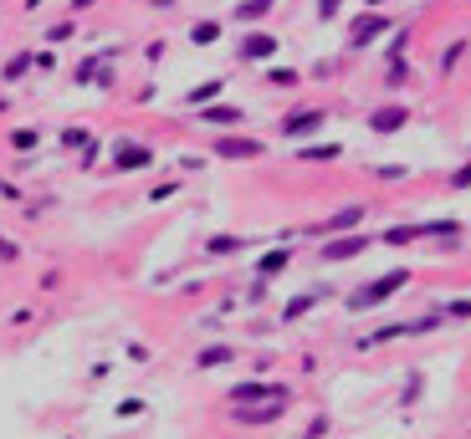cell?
<instances>
[{
    "mask_svg": "<svg viewBox=\"0 0 471 439\" xmlns=\"http://www.w3.org/2000/svg\"><path fill=\"white\" fill-rule=\"evenodd\" d=\"M405 281H410V271H384V276H374V281H364V287H354L344 301H349V312H369V306H379V301H390L395 291H405Z\"/></svg>",
    "mask_w": 471,
    "mask_h": 439,
    "instance_id": "obj_1",
    "label": "cell"
},
{
    "mask_svg": "<svg viewBox=\"0 0 471 439\" xmlns=\"http://www.w3.org/2000/svg\"><path fill=\"white\" fill-rule=\"evenodd\" d=\"M364 210H369V205H364V200H354V205H344V210H333L328 220H318V225L308 230L313 240H333V235H354L359 225H364Z\"/></svg>",
    "mask_w": 471,
    "mask_h": 439,
    "instance_id": "obj_2",
    "label": "cell"
},
{
    "mask_svg": "<svg viewBox=\"0 0 471 439\" xmlns=\"http://www.w3.org/2000/svg\"><path fill=\"white\" fill-rule=\"evenodd\" d=\"M369 246H374V235H364V230H354V235H333V240H318V260L338 266V260H354V255H364Z\"/></svg>",
    "mask_w": 471,
    "mask_h": 439,
    "instance_id": "obj_3",
    "label": "cell"
},
{
    "mask_svg": "<svg viewBox=\"0 0 471 439\" xmlns=\"http://www.w3.org/2000/svg\"><path fill=\"white\" fill-rule=\"evenodd\" d=\"M323 123H328V113H323V107H292V113L282 118V128H277V133H282V138H313Z\"/></svg>",
    "mask_w": 471,
    "mask_h": 439,
    "instance_id": "obj_4",
    "label": "cell"
},
{
    "mask_svg": "<svg viewBox=\"0 0 471 439\" xmlns=\"http://www.w3.org/2000/svg\"><path fill=\"white\" fill-rule=\"evenodd\" d=\"M390 31V16H379V11H369V16H354V26H349V52H364V47H374V41Z\"/></svg>",
    "mask_w": 471,
    "mask_h": 439,
    "instance_id": "obj_5",
    "label": "cell"
},
{
    "mask_svg": "<svg viewBox=\"0 0 471 439\" xmlns=\"http://www.w3.org/2000/svg\"><path fill=\"white\" fill-rule=\"evenodd\" d=\"M256 399H292V388H287V383H262V378H246V383L231 388V404H236V409H246V404H256Z\"/></svg>",
    "mask_w": 471,
    "mask_h": 439,
    "instance_id": "obj_6",
    "label": "cell"
},
{
    "mask_svg": "<svg viewBox=\"0 0 471 439\" xmlns=\"http://www.w3.org/2000/svg\"><path fill=\"white\" fill-rule=\"evenodd\" d=\"M216 153H221V159L246 164V159H262L267 143H262V138H246V133H221V138H216Z\"/></svg>",
    "mask_w": 471,
    "mask_h": 439,
    "instance_id": "obj_7",
    "label": "cell"
},
{
    "mask_svg": "<svg viewBox=\"0 0 471 439\" xmlns=\"http://www.w3.org/2000/svg\"><path fill=\"white\" fill-rule=\"evenodd\" d=\"M149 164H154V148H149V143H113V169L118 174H134V169H149Z\"/></svg>",
    "mask_w": 471,
    "mask_h": 439,
    "instance_id": "obj_8",
    "label": "cell"
},
{
    "mask_svg": "<svg viewBox=\"0 0 471 439\" xmlns=\"http://www.w3.org/2000/svg\"><path fill=\"white\" fill-rule=\"evenodd\" d=\"M267 56H277V36L272 31H251V36L236 41V61H267Z\"/></svg>",
    "mask_w": 471,
    "mask_h": 439,
    "instance_id": "obj_9",
    "label": "cell"
},
{
    "mask_svg": "<svg viewBox=\"0 0 471 439\" xmlns=\"http://www.w3.org/2000/svg\"><path fill=\"white\" fill-rule=\"evenodd\" d=\"M72 82H77V87H93V82H103V87H108V82H113V52L88 56V61H82V67L72 72Z\"/></svg>",
    "mask_w": 471,
    "mask_h": 439,
    "instance_id": "obj_10",
    "label": "cell"
},
{
    "mask_svg": "<svg viewBox=\"0 0 471 439\" xmlns=\"http://www.w3.org/2000/svg\"><path fill=\"white\" fill-rule=\"evenodd\" d=\"M410 123V107H400V102H390V107H374L369 113V133H400V128Z\"/></svg>",
    "mask_w": 471,
    "mask_h": 439,
    "instance_id": "obj_11",
    "label": "cell"
},
{
    "mask_svg": "<svg viewBox=\"0 0 471 439\" xmlns=\"http://www.w3.org/2000/svg\"><path fill=\"white\" fill-rule=\"evenodd\" d=\"M195 123H205V128H241L246 113H241V107H231V102H210V107L195 113Z\"/></svg>",
    "mask_w": 471,
    "mask_h": 439,
    "instance_id": "obj_12",
    "label": "cell"
},
{
    "mask_svg": "<svg viewBox=\"0 0 471 439\" xmlns=\"http://www.w3.org/2000/svg\"><path fill=\"white\" fill-rule=\"evenodd\" d=\"M231 414H236V424H277L287 414V399H267L256 409H231Z\"/></svg>",
    "mask_w": 471,
    "mask_h": 439,
    "instance_id": "obj_13",
    "label": "cell"
},
{
    "mask_svg": "<svg viewBox=\"0 0 471 439\" xmlns=\"http://www.w3.org/2000/svg\"><path fill=\"white\" fill-rule=\"evenodd\" d=\"M323 296H328V291H297V296L282 306V312H277V322H297V317H308V312H313V306L323 301Z\"/></svg>",
    "mask_w": 471,
    "mask_h": 439,
    "instance_id": "obj_14",
    "label": "cell"
},
{
    "mask_svg": "<svg viewBox=\"0 0 471 439\" xmlns=\"http://www.w3.org/2000/svg\"><path fill=\"white\" fill-rule=\"evenodd\" d=\"M287 260H292V251H287V246L267 251L262 260H256V281H272V276H282V271H287Z\"/></svg>",
    "mask_w": 471,
    "mask_h": 439,
    "instance_id": "obj_15",
    "label": "cell"
},
{
    "mask_svg": "<svg viewBox=\"0 0 471 439\" xmlns=\"http://www.w3.org/2000/svg\"><path fill=\"white\" fill-rule=\"evenodd\" d=\"M226 363H236V347H226V342H216V347H200L195 353V368H226Z\"/></svg>",
    "mask_w": 471,
    "mask_h": 439,
    "instance_id": "obj_16",
    "label": "cell"
},
{
    "mask_svg": "<svg viewBox=\"0 0 471 439\" xmlns=\"http://www.w3.org/2000/svg\"><path fill=\"white\" fill-rule=\"evenodd\" d=\"M246 246H251L246 235H210V240H205V251H210V255H241Z\"/></svg>",
    "mask_w": 471,
    "mask_h": 439,
    "instance_id": "obj_17",
    "label": "cell"
},
{
    "mask_svg": "<svg viewBox=\"0 0 471 439\" xmlns=\"http://www.w3.org/2000/svg\"><path fill=\"white\" fill-rule=\"evenodd\" d=\"M216 97H221V77H210V82H200V87H190V92H185V102L195 107V113H200V107H210Z\"/></svg>",
    "mask_w": 471,
    "mask_h": 439,
    "instance_id": "obj_18",
    "label": "cell"
},
{
    "mask_svg": "<svg viewBox=\"0 0 471 439\" xmlns=\"http://www.w3.org/2000/svg\"><path fill=\"white\" fill-rule=\"evenodd\" d=\"M267 11H277V0H241V6H236V26H251V20H262Z\"/></svg>",
    "mask_w": 471,
    "mask_h": 439,
    "instance_id": "obj_19",
    "label": "cell"
},
{
    "mask_svg": "<svg viewBox=\"0 0 471 439\" xmlns=\"http://www.w3.org/2000/svg\"><path fill=\"white\" fill-rule=\"evenodd\" d=\"M297 159H303V164H333V159H344V148H338V143H308Z\"/></svg>",
    "mask_w": 471,
    "mask_h": 439,
    "instance_id": "obj_20",
    "label": "cell"
},
{
    "mask_svg": "<svg viewBox=\"0 0 471 439\" xmlns=\"http://www.w3.org/2000/svg\"><path fill=\"white\" fill-rule=\"evenodd\" d=\"M31 67H36V52H16V56L6 61V67H0V77H6V82H21Z\"/></svg>",
    "mask_w": 471,
    "mask_h": 439,
    "instance_id": "obj_21",
    "label": "cell"
},
{
    "mask_svg": "<svg viewBox=\"0 0 471 439\" xmlns=\"http://www.w3.org/2000/svg\"><path fill=\"white\" fill-rule=\"evenodd\" d=\"M420 235H436V240H446V246H456L461 225H456V220H425V225H420Z\"/></svg>",
    "mask_w": 471,
    "mask_h": 439,
    "instance_id": "obj_22",
    "label": "cell"
},
{
    "mask_svg": "<svg viewBox=\"0 0 471 439\" xmlns=\"http://www.w3.org/2000/svg\"><path fill=\"white\" fill-rule=\"evenodd\" d=\"M415 235H420V225H390V230L379 235V246H410Z\"/></svg>",
    "mask_w": 471,
    "mask_h": 439,
    "instance_id": "obj_23",
    "label": "cell"
},
{
    "mask_svg": "<svg viewBox=\"0 0 471 439\" xmlns=\"http://www.w3.org/2000/svg\"><path fill=\"white\" fill-rule=\"evenodd\" d=\"M190 41H195V47H216L221 41V20H200V26L190 31Z\"/></svg>",
    "mask_w": 471,
    "mask_h": 439,
    "instance_id": "obj_24",
    "label": "cell"
},
{
    "mask_svg": "<svg viewBox=\"0 0 471 439\" xmlns=\"http://www.w3.org/2000/svg\"><path fill=\"white\" fill-rule=\"evenodd\" d=\"M267 82H272V87H297V82H303V72H297V67H272Z\"/></svg>",
    "mask_w": 471,
    "mask_h": 439,
    "instance_id": "obj_25",
    "label": "cell"
},
{
    "mask_svg": "<svg viewBox=\"0 0 471 439\" xmlns=\"http://www.w3.org/2000/svg\"><path fill=\"white\" fill-rule=\"evenodd\" d=\"M36 143H41V138H36V128H16V133H11V148H16V153H31Z\"/></svg>",
    "mask_w": 471,
    "mask_h": 439,
    "instance_id": "obj_26",
    "label": "cell"
},
{
    "mask_svg": "<svg viewBox=\"0 0 471 439\" xmlns=\"http://www.w3.org/2000/svg\"><path fill=\"white\" fill-rule=\"evenodd\" d=\"M77 36V20H57V26L47 31V41H52V47H62V41H72Z\"/></svg>",
    "mask_w": 471,
    "mask_h": 439,
    "instance_id": "obj_27",
    "label": "cell"
},
{
    "mask_svg": "<svg viewBox=\"0 0 471 439\" xmlns=\"http://www.w3.org/2000/svg\"><path fill=\"white\" fill-rule=\"evenodd\" d=\"M441 317H456V322H466V317H471V296H456V301H446V306H441Z\"/></svg>",
    "mask_w": 471,
    "mask_h": 439,
    "instance_id": "obj_28",
    "label": "cell"
},
{
    "mask_svg": "<svg viewBox=\"0 0 471 439\" xmlns=\"http://www.w3.org/2000/svg\"><path fill=\"white\" fill-rule=\"evenodd\" d=\"M175 194H180V179H164L159 189H149V200H154V205H164V200H175Z\"/></svg>",
    "mask_w": 471,
    "mask_h": 439,
    "instance_id": "obj_29",
    "label": "cell"
},
{
    "mask_svg": "<svg viewBox=\"0 0 471 439\" xmlns=\"http://www.w3.org/2000/svg\"><path fill=\"white\" fill-rule=\"evenodd\" d=\"M93 138L82 133V128H62V148H88Z\"/></svg>",
    "mask_w": 471,
    "mask_h": 439,
    "instance_id": "obj_30",
    "label": "cell"
},
{
    "mask_svg": "<svg viewBox=\"0 0 471 439\" xmlns=\"http://www.w3.org/2000/svg\"><path fill=\"white\" fill-rule=\"evenodd\" d=\"M384 82H390V87H405V82H410V67H405V61H390V72H384Z\"/></svg>",
    "mask_w": 471,
    "mask_h": 439,
    "instance_id": "obj_31",
    "label": "cell"
},
{
    "mask_svg": "<svg viewBox=\"0 0 471 439\" xmlns=\"http://www.w3.org/2000/svg\"><path fill=\"white\" fill-rule=\"evenodd\" d=\"M461 52H466V41H451V47H446V56H441V72H451L456 61H461Z\"/></svg>",
    "mask_w": 471,
    "mask_h": 439,
    "instance_id": "obj_32",
    "label": "cell"
},
{
    "mask_svg": "<svg viewBox=\"0 0 471 439\" xmlns=\"http://www.w3.org/2000/svg\"><path fill=\"white\" fill-rule=\"evenodd\" d=\"M420 399V373H410V378H405V393H400V404H415Z\"/></svg>",
    "mask_w": 471,
    "mask_h": 439,
    "instance_id": "obj_33",
    "label": "cell"
},
{
    "mask_svg": "<svg viewBox=\"0 0 471 439\" xmlns=\"http://www.w3.org/2000/svg\"><path fill=\"white\" fill-rule=\"evenodd\" d=\"M323 434H328V414H318V419L303 429V439H323Z\"/></svg>",
    "mask_w": 471,
    "mask_h": 439,
    "instance_id": "obj_34",
    "label": "cell"
},
{
    "mask_svg": "<svg viewBox=\"0 0 471 439\" xmlns=\"http://www.w3.org/2000/svg\"><path fill=\"white\" fill-rule=\"evenodd\" d=\"M451 189H471V164H461V169L451 174Z\"/></svg>",
    "mask_w": 471,
    "mask_h": 439,
    "instance_id": "obj_35",
    "label": "cell"
},
{
    "mask_svg": "<svg viewBox=\"0 0 471 439\" xmlns=\"http://www.w3.org/2000/svg\"><path fill=\"white\" fill-rule=\"evenodd\" d=\"M338 6H344V0H318V20H333Z\"/></svg>",
    "mask_w": 471,
    "mask_h": 439,
    "instance_id": "obj_36",
    "label": "cell"
},
{
    "mask_svg": "<svg viewBox=\"0 0 471 439\" xmlns=\"http://www.w3.org/2000/svg\"><path fill=\"white\" fill-rule=\"evenodd\" d=\"M379 179H405V164H384V169H374Z\"/></svg>",
    "mask_w": 471,
    "mask_h": 439,
    "instance_id": "obj_37",
    "label": "cell"
},
{
    "mask_svg": "<svg viewBox=\"0 0 471 439\" xmlns=\"http://www.w3.org/2000/svg\"><path fill=\"white\" fill-rule=\"evenodd\" d=\"M139 409H144V399H123V404H118V414H123V419H134Z\"/></svg>",
    "mask_w": 471,
    "mask_h": 439,
    "instance_id": "obj_38",
    "label": "cell"
},
{
    "mask_svg": "<svg viewBox=\"0 0 471 439\" xmlns=\"http://www.w3.org/2000/svg\"><path fill=\"white\" fill-rule=\"evenodd\" d=\"M0 260H16V246H11L6 235H0Z\"/></svg>",
    "mask_w": 471,
    "mask_h": 439,
    "instance_id": "obj_39",
    "label": "cell"
},
{
    "mask_svg": "<svg viewBox=\"0 0 471 439\" xmlns=\"http://www.w3.org/2000/svg\"><path fill=\"white\" fill-rule=\"evenodd\" d=\"M149 6H154V11H169V6H175V0H149Z\"/></svg>",
    "mask_w": 471,
    "mask_h": 439,
    "instance_id": "obj_40",
    "label": "cell"
},
{
    "mask_svg": "<svg viewBox=\"0 0 471 439\" xmlns=\"http://www.w3.org/2000/svg\"><path fill=\"white\" fill-rule=\"evenodd\" d=\"M88 6H98V0H72V11H88Z\"/></svg>",
    "mask_w": 471,
    "mask_h": 439,
    "instance_id": "obj_41",
    "label": "cell"
},
{
    "mask_svg": "<svg viewBox=\"0 0 471 439\" xmlns=\"http://www.w3.org/2000/svg\"><path fill=\"white\" fill-rule=\"evenodd\" d=\"M36 6H41V0H26V11H36Z\"/></svg>",
    "mask_w": 471,
    "mask_h": 439,
    "instance_id": "obj_42",
    "label": "cell"
},
{
    "mask_svg": "<svg viewBox=\"0 0 471 439\" xmlns=\"http://www.w3.org/2000/svg\"><path fill=\"white\" fill-rule=\"evenodd\" d=\"M369 6H374V11H379V6H384V0H369Z\"/></svg>",
    "mask_w": 471,
    "mask_h": 439,
    "instance_id": "obj_43",
    "label": "cell"
}]
</instances>
